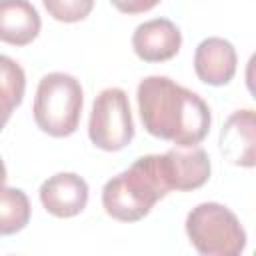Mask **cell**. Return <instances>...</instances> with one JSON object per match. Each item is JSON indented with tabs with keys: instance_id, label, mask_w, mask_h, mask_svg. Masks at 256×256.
Masks as SVG:
<instances>
[{
	"instance_id": "6da1fadb",
	"label": "cell",
	"mask_w": 256,
	"mask_h": 256,
	"mask_svg": "<svg viewBox=\"0 0 256 256\" xmlns=\"http://www.w3.org/2000/svg\"><path fill=\"white\" fill-rule=\"evenodd\" d=\"M138 112L148 134L180 148L200 144L210 130V108L192 90L168 76H146L138 84Z\"/></svg>"
},
{
	"instance_id": "7a4b0ae2",
	"label": "cell",
	"mask_w": 256,
	"mask_h": 256,
	"mask_svg": "<svg viewBox=\"0 0 256 256\" xmlns=\"http://www.w3.org/2000/svg\"><path fill=\"white\" fill-rule=\"evenodd\" d=\"M168 192L160 154H146L104 184L102 206L114 220L138 222L148 216L154 204Z\"/></svg>"
},
{
	"instance_id": "3957f363",
	"label": "cell",
	"mask_w": 256,
	"mask_h": 256,
	"mask_svg": "<svg viewBox=\"0 0 256 256\" xmlns=\"http://www.w3.org/2000/svg\"><path fill=\"white\" fill-rule=\"evenodd\" d=\"M84 94L80 82L66 72H50L42 76L34 96V122L54 138H66L80 124Z\"/></svg>"
},
{
	"instance_id": "277c9868",
	"label": "cell",
	"mask_w": 256,
	"mask_h": 256,
	"mask_svg": "<svg viewBox=\"0 0 256 256\" xmlns=\"http://www.w3.org/2000/svg\"><path fill=\"white\" fill-rule=\"evenodd\" d=\"M186 234L204 256H238L246 248V230L236 214L218 202H202L186 216Z\"/></svg>"
},
{
	"instance_id": "5b68a950",
	"label": "cell",
	"mask_w": 256,
	"mask_h": 256,
	"mask_svg": "<svg viewBox=\"0 0 256 256\" xmlns=\"http://www.w3.org/2000/svg\"><path fill=\"white\" fill-rule=\"evenodd\" d=\"M88 136L92 144L106 152L126 148L134 138V120L128 94L122 88H104L92 104L88 120Z\"/></svg>"
},
{
	"instance_id": "8992f818",
	"label": "cell",
	"mask_w": 256,
	"mask_h": 256,
	"mask_svg": "<svg viewBox=\"0 0 256 256\" xmlns=\"http://www.w3.org/2000/svg\"><path fill=\"white\" fill-rule=\"evenodd\" d=\"M164 180L170 190L190 192L204 186L210 178V158L204 148H172L160 154Z\"/></svg>"
},
{
	"instance_id": "52a82bcc",
	"label": "cell",
	"mask_w": 256,
	"mask_h": 256,
	"mask_svg": "<svg viewBox=\"0 0 256 256\" xmlns=\"http://www.w3.org/2000/svg\"><path fill=\"white\" fill-rule=\"evenodd\" d=\"M40 202L56 218H72L88 204V184L74 172H58L42 182Z\"/></svg>"
},
{
	"instance_id": "ba28073f",
	"label": "cell",
	"mask_w": 256,
	"mask_h": 256,
	"mask_svg": "<svg viewBox=\"0 0 256 256\" xmlns=\"http://www.w3.org/2000/svg\"><path fill=\"white\" fill-rule=\"evenodd\" d=\"M182 46L180 28L168 18L146 20L132 34V48L144 62H164L178 54Z\"/></svg>"
},
{
	"instance_id": "9c48e42d",
	"label": "cell",
	"mask_w": 256,
	"mask_h": 256,
	"mask_svg": "<svg viewBox=\"0 0 256 256\" xmlns=\"http://www.w3.org/2000/svg\"><path fill=\"white\" fill-rule=\"evenodd\" d=\"M238 56L232 42L210 36L204 38L194 52V70L196 76L210 86H224L236 74Z\"/></svg>"
},
{
	"instance_id": "30bf717a",
	"label": "cell",
	"mask_w": 256,
	"mask_h": 256,
	"mask_svg": "<svg viewBox=\"0 0 256 256\" xmlns=\"http://www.w3.org/2000/svg\"><path fill=\"white\" fill-rule=\"evenodd\" d=\"M254 140H256L254 110L250 108L236 110L230 114V118L220 130V152L228 162L236 166L252 168L256 164Z\"/></svg>"
},
{
	"instance_id": "8fae6325",
	"label": "cell",
	"mask_w": 256,
	"mask_h": 256,
	"mask_svg": "<svg viewBox=\"0 0 256 256\" xmlns=\"http://www.w3.org/2000/svg\"><path fill=\"white\" fill-rule=\"evenodd\" d=\"M42 20L28 0H0V40L12 46L30 44L40 32Z\"/></svg>"
},
{
	"instance_id": "7c38bea8",
	"label": "cell",
	"mask_w": 256,
	"mask_h": 256,
	"mask_svg": "<svg viewBox=\"0 0 256 256\" xmlns=\"http://www.w3.org/2000/svg\"><path fill=\"white\" fill-rule=\"evenodd\" d=\"M26 90V74L10 56L0 54V130L12 116V110L22 104Z\"/></svg>"
},
{
	"instance_id": "4fadbf2b",
	"label": "cell",
	"mask_w": 256,
	"mask_h": 256,
	"mask_svg": "<svg viewBox=\"0 0 256 256\" xmlns=\"http://www.w3.org/2000/svg\"><path fill=\"white\" fill-rule=\"evenodd\" d=\"M30 200L20 188L0 186V236H12L30 222Z\"/></svg>"
},
{
	"instance_id": "5bb4252c",
	"label": "cell",
	"mask_w": 256,
	"mask_h": 256,
	"mask_svg": "<svg viewBox=\"0 0 256 256\" xmlns=\"http://www.w3.org/2000/svg\"><path fill=\"white\" fill-rule=\"evenodd\" d=\"M46 12L58 20V22H80L84 20L92 8H94V0H42Z\"/></svg>"
},
{
	"instance_id": "9a60e30c",
	"label": "cell",
	"mask_w": 256,
	"mask_h": 256,
	"mask_svg": "<svg viewBox=\"0 0 256 256\" xmlns=\"http://www.w3.org/2000/svg\"><path fill=\"white\" fill-rule=\"evenodd\" d=\"M112 6L124 14H142L160 4V0H110Z\"/></svg>"
},
{
	"instance_id": "2e32d148",
	"label": "cell",
	"mask_w": 256,
	"mask_h": 256,
	"mask_svg": "<svg viewBox=\"0 0 256 256\" xmlns=\"http://www.w3.org/2000/svg\"><path fill=\"white\" fill-rule=\"evenodd\" d=\"M4 182H6V166H4V162L0 158V186H4Z\"/></svg>"
}]
</instances>
